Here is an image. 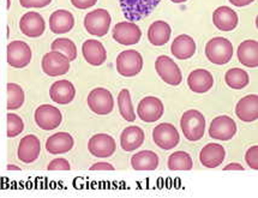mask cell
<instances>
[{
	"instance_id": "30bf717a",
	"label": "cell",
	"mask_w": 258,
	"mask_h": 198,
	"mask_svg": "<svg viewBox=\"0 0 258 198\" xmlns=\"http://www.w3.org/2000/svg\"><path fill=\"white\" fill-rule=\"evenodd\" d=\"M34 119H35L36 125L41 130L51 131L61 124L62 115L58 107L52 105H41L35 109Z\"/></svg>"
},
{
	"instance_id": "60d3db41",
	"label": "cell",
	"mask_w": 258,
	"mask_h": 198,
	"mask_svg": "<svg viewBox=\"0 0 258 198\" xmlns=\"http://www.w3.org/2000/svg\"><path fill=\"white\" fill-rule=\"evenodd\" d=\"M90 171H114V167L108 162H97L90 166Z\"/></svg>"
},
{
	"instance_id": "9a60e30c",
	"label": "cell",
	"mask_w": 258,
	"mask_h": 198,
	"mask_svg": "<svg viewBox=\"0 0 258 198\" xmlns=\"http://www.w3.org/2000/svg\"><path fill=\"white\" fill-rule=\"evenodd\" d=\"M165 112V107L160 99L154 96H147L137 106V115L141 120L146 122H154L161 119Z\"/></svg>"
},
{
	"instance_id": "8fae6325",
	"label": "cell",
	"mask_w": 258,
	"mask_h": 198,
	"mask_svg": "<svg viewBox=\"0 0 258 198\" xmlns=\"http://www.w3.org/2000/svg\"><path fill=\"white\" fill-rule=\"evenodd\" d=\"M112 36L115 42L124 46H132L140 42L142 31L135 22L125 21L116 23L112 30Z\"/></svg>"
},
{
	"instance_id": "4dcf8cb0",
	"label": "cell",
	"mask_w": 258,
	"mask_h": 198,
	"mask_svg": "<svg viewBox=\"0 0 258 198\" xmlns=\"http://www.w3.org/2000/svg\"><path fill=\"white\" fill-rule=\"evenodd\" d=\"M225 82L229 88L235 90H241L246 88L250 83V77L247 72L239 68H233L226 72Z\"/></svg>"
},
{
	"instance_id": "f6af8a7d",
	"label": "cell",
	"mask_w": 258,
	"mask_h": 198,
	"mask_svg": "<svg viewBox=\"0 0 258 198\" xmlns=\"http://www.w3.org/2000/svg\"><path fill=\"white\" fill-rule=\"evenodd\" d=\"M171 2L174 3V4H181V3L187 2V0H171Z\"/></svg>"
},
{
	"instance_id": "d6986e66",
	"label": "cell",
	"mask_w": 258,
	"mask_h": 198,
	"mask_svg": "<svg viewBox=\"0 0 258 198\" xmlns=\"http://www.w3.org/2000/svg\"><path fill=\"white\" fill-rule=\"evenodd\" d=\"M82 54L88 64L93 66H101L107 59L105 46L99 40H87L82 45Z\"/></svg>"
},
{
	"instance_id": "e575fe53",
	"label": "cell",
	"mask_w": 258,
	"mask_h": 198,
	"mask_svg": "<svg viewBox=\"0 0 258 198\" xmlns=\"http://www.w3.org/2000/svg\"><path fill=\"white\" fill-rule=\"evenodd\" d=\"M52 51H58L62 53V54L68 56V59L70 61H74L77 59V47L75 45V42L70 39H56L52 42L51 45Z\"/></svg>"
},
{
	"instance_id": "e0dca14e",
	"label": "cell",
	"mask_w": 258,
	"mask_h": 198,
	"mask_svg": "<svg viewBox=\"0 0 258 198\" xmlns=\"http://www.w3.org/2000/svg\"><path fill=\"white\" fill-rule=\"evenodd\" d=\"M40 153L41 143L35 135H28L20 141V146H18L17 150V156L20 161L27 163V165L35 162L39 159Z\"/></svg>"
},
{
	"instance_id": "52a82bcc",
	"label": "cell",
	"mask_w": 258,
	"mask_h": 198,
	"mask_svg": "<svg viewBox=\"0 0 258 198\" xmlns=\"http://www.w3.org/2000/svg\"><path fill=\"white\" fill-rule=\"evenodd\" d=\"M70 60L68 56L58 51H51L43 55L41 68L47 76L59 77L64 76L70 70Z\"/></svg>"
},
{
	"instance_id": "7a4b0ae2",
	"label": "cell",
	"mask_w": 258,
	"mask_h": 198,
	"mask_svg": "<svg viewBox=\"0 0 258 198\" xmlns=\"http://www.w3.org/2000/svg\"><path fill=\"white\" fill-rule=\"evenodd\" d=\"M162 0H119L122 15L130 22L141 21L154 11Z\"/></svg>"
},
{
	"instance_id": "83f0119b",
	"label": "cell",
	"mask_w": 258,
	"mask_h": 198,
	"mask_svg": "<svg viewBox=\"0 0 258 198\" xmlns=\"http://www.w3.org/2000/svg\"><path fill=\"white\" fill-rule=\"evenodd\" d=\"M75 27V17L70 11H54L49 17V29L54 34H66Z\"/></svg>"
},
{
	"instance_id": "484cf974",
	"label": "cell",
	"mask_w": 258,
	"mask_h": 198,
	"mask_svg": "<svg viewBox=\"0 0 258 198\" xmlns=\"http://www.w3.org/2000/svg\"><path fill=\"white\" fill-rule=\"evenodd\" d=\"M238 60L241 65L250 69L258 66V42L256 40H245L240 43L237 51Z\"/></svg>"
},
{
	"instance_id": "4316f807",
	"label": "cell",
	"mask_w": 258,
	"mask_h": 198,
	"mask_svg": "<svg viewBox=\"0 0 258 198\" xmlns=\"http://www.w3.org/2000/svg\"><path fill=\"white\" fill-rule=\"evenodd\" d=\"M146 135L138 126H127L120 135V146L125 152H134L144 143Z\"/></svg>"
},
{
	"instance_id": "9c48e42d",
	"label": "cell",
	"mask_w": 258,
	"mask_h": 198,
	"mask_svg": "<svg viewBox=\"0 0 258 198\" xmlns=\"http://www.w3.org/2000/svg\"><path fill=\"white\" fill-rule=\"evenodd\" d=\"M155 70L160 78L169 86H179L182 81V75L175 61L167 55H160L155 61Z\"/></svg>"
},
{
	"instance_id": "f546056e",
	"label": "cell",
	"mask_w": 258,
	"mask_h": 198,
	"mask_svg": "<svg viewBox=\"0 0 258 198\" xmlns=\"http://www.w3.org/2000/svg\"><path fill=\"white\" fill-rule=\"evenodd\" d=\"M131 166L135 171H155L159 166V156L152 150H142L132 156Z\"/></svg>"
},
{
	"instance_id": "d590c367",
	"label": "cell",
	"mask_w": 258,
	"mask_h": 198,
	"mask_svg": "<svg viewBox=\"0 0 258 198\" xmlns=\"http://www.w3.org/2000/svg\"><path fill=\"white\" fill-rule=\"evenodd\" d=\"M6 121H8V131L6 136L9 138H15L21 135L24 130V122L21 117H18L15 113H9L6 115Z\"/></svg>"
},
{
	"instance_id": "5b68a950",
	"label": "cell",
	"mask_w": 258,
	"mask_h": 198,
	"mask_svg": "<svg viewBox=\"0 0 258 198\" xmlns=\"http://www.w3.org/2000/svg\"><path fill=\"white\" fill-rule=\"evenodd\" d=\"M111 15L105 9H96V10L88 12L84 17V28L90 35L102 37L109 31L111 27Z\"/></svg>"
},
{
	"instance_id": "cb8c5ba5",
	"label": "cell",
	"mask_w": 258,
	"mask_h": 198,
	"mask_svg": "<svg viewBox=\"0 0 258 198\" xmlns=\"http://www.w3.org/2000/svg\"><path fill=\"white\" fill-rule=\"evenodd\" d=\"M187 86L194 93H207L214 86V77L209 71L204 70V69H197L188 75Z\"/></svg>"
},
{
	"instance_id": "4fadbf2b",
	"label": "cell",
	"mask_w": 258,
	"mask_h": 198,
	"mask_svg": "<svg viewBox=\"0 0 258 198\" xmlns=\"http://www.w3.org/2000/svg\"><path fill=\"white\" fill-rule=\"evenodd\" d=\"M88 150L93 156L100 159L111 158L116 150L114 138L107 134H97L88 142Z\"/></svg>"
},
{
	"instance_id": "ee69618b",
	"label": "cell",
	"mask_w": 258,
	"mask_h": 198,
	"mask_svg": "<svg viewBox=\"0 0 258 198\" xmlns=\"http://www.w3.org/2000/svg\"><path fill=\"white\" fill-rule=\"evenodd\" d=\"M6 169H8V171H21V168L17 167V166H15V165H8Z\"/></svg>"
},
{
	"instance_id": "1f68e13d",
	"label": "cell",
	"mask_w": 258,
	"mask_h": 198,
	"mask_svg": "<svg viewBox=\"0 0 258 198\" xmlns=\"http://www.w3.org/2000/svg\"><path fill=\"white\" fill-rule=\"evenodd\" d=\"M194 167V161L190 154L175 152L169 155L168 168L171 171H190Z\"/></svg>"
},
{
	"instance_id": "f35d334b",
	"label": "cell",
	"mask_w": 258,
	"mask_h": 198,
	"mask_svg": "<svg viewBox=\"0 0 258 198\" xmlns=\"http://www.w3.org/2000/svg\"><path fill=\"white\" fill-rule=\"evenodd\" d=\"M52 0H20V4L26 9H42L51 4Z\"/></svg>"
},
{
	"instance_id": "d4e9b609",
	"label": "cell",
	"mask_w": 258,
	"mask_h": 198,
	"mask_svg": "<svg viewBox=\"0 0 258 198\" xmlns=\"http://www.w3.org/2000/svg\"><path fill=\"white\" fill-rule=\"evenodd\" d=\"M171 52L173 56H175L177 59L186 60L196 53V42L190 35L182 34V35H179L173 40Z\"/></svg>"
},
{
	"instance_id": "74e56055",
	"label": "cell",
	"mask_w": 258,
	"mask_h": 198,
	"mask_svg": "<svg viewBox=\"0 0 258 198\" xmlns=\"http://www.w3.org/2000/svg\"><path fill=\"white\" fill-rule=\"evenodd\" d=\"M70 162L64 158L52 160V161L49 162V165L47 166V169H48V171H70Z\"/></svg>"
},
{
	"instance_id": "8d00e7d4",
	"label": "cell",
	"mask_w": 258,
	"mask_h": 198,
	"mask_svg": "<svg viewBox=\"0 0 258 198\" xmlns=\"http://www.w3.org/2000/svg\"><path fill=\"white\" fill-rule=\"evenodd\" d=\"M245 161L248 167L257 171L258 169V146H252L245 154Z\"/></svg>"
},
{
	"instance_id": "f1b7e54d",
	"label": "cell",
	"mask_w": 258,
	"mask_h": 198,
	"mask_svg": "<svg viewBox=\"0 0 258 198\" xmlns=\"http://www.w3.org/2000/svg\"><path fill=\"white\" fill-rule=\"evenodd\" d=\"M171 26L165 21H156L148 29V40L152 45L160 47L166 45L171 39Z\"/></svg>"
},
{
	"instance_id": "6da1fadb",
	"label": "cell",
	"mask_w": 258,
	"mask_h": 198,
	"mask_svg": "<svg viewBox=\"0 0 258 198\" xmlns=\"http://www.w3.org/2000/svg\"><path fill=\"white\" fill-rule=\"evenodd\" d=\"M180 128L188 141H200L206 132V118L197 109H188L180 118Z\"/></svg>"
},
{
	"instance_id": "ba28073f",
	"label": "cell",
	"mask_w": 258,
	"mask_h": 198,
	"mask_svg": "<svg viewBox=\"0 0 258 198\" xmlns=\"http://www.w3.org/2000/svg\"><path fill=\"white\" fill-rule=\"evenodd\" d=\"M9 65L15 69H23L31 61V48L27 42L21 40L12 41L6 48Z\"/></svg>"
},
{
	"instance_id": "7bdbcfd3",
	"label": "cell",
	"mask_w": 258,
	"mask_h": 198,
	"mask_svg": "<svg viewBox=\"0 0 258 198\" xmlns=\"http://www.w3.org/2000/svg\"><path fill=\"white\" fill-rule=\"evenodd\" d=\"M254 0H229L232 5L237 6V8H241V6H246L250 5L251 3H253Z\"/></svg>"
},
{
	"instance_id": "8992f818",
	"label": "cell",
	"mask_w": 258,
	"mask_h": 198,
	"mask_svg": "<svg viewBox=\"0 0 258 198\" xmlns=\"http://www.w3.org/2000/svg\"><path fill=\"white\" fill-rule=\"evenodd\" d=\"M88 107L97 115L109 114L114 108V99L106 88H95L89 93L87 99Z\"/></svg>"
},
{
	"instance_id": "b9f144b4",
	"label": "cell",
	"mask_w": 258,
	"mask_h": 198,
	"mask_svg": "<svg viewBox=\"0 0 258 198\" xmlns=\"http://www.w3.org/2000/svg\"><path fill=\"white\" fill-rule=\"evenodd\" d=\"M223 171H244V167L240 165V163L233 162L226 166V167L223 168Z\"/></svg>"
},
{
	"instance_id": "3957f363",
	"label": "cell",
	"mask_w": 258,
	"mask_h": 198,
	"mask_svg": "<svg viewBox=\"0 0 258 198\" xmlns=\"http://www.w3.org/2000/svg\"><path fill=\"white\" fill-rule=\"evenodd\" d=\"M206 55L215 65H225L233 56V45L225 37H214L206 45Z\"/></svg>"
},
{
	"instance_id": "277c9868",
	"label": "cell",
	"mask_w": 258,
	"mask_h": 198,
	"mask_svg": "<svg viewBox=\"0 0 258 198\" xmlns=\"http://www.w3.org/2000/svg\"><path fill=\"white\" fill-rule=\"evenodd\" d=\"M116 71L122 77H135L143 69V56L135 49L122 51L116 56Z\"/></svg>"
},
{
	"instance_id": "d6a6232c",
	"label": "cell",
	"mask_w": 258,
	"mask_h": 198,
	"mask_svg": "<svg viewBox=\"0 0 258 198\" xmlns=\"http://www.w3.org/2000/svg\"><path fill=\"white\" fill-rule=\"evenodd\" d=\"M6 93H8V102H6V108L9 111H16L21 108L24 103V92L21 86L17 83H9L6 87Z\"/></svg>"
},
{
	"instance_id": "ab89813d",
	"label": "cell",
	"mask_w": 258,
	"mask_h": 198,
	"mask_svg": "<svg viewBox=\"0 0 258 198\" xmlns=\"http://www.w3.org/2000/svg\"><path fill=\"white\" fill-rule=\"evenodd\" d=\"M97 3V0H71V4L80 10H87V9L93 8Z\"/></svg>"
},
{
	"instance_id": "7c38bea8",
	"label": "cell",
	"mask_w": 258,
	"mask_h": 198,
	"mask_svg": "<svg viewBox=\"0 0 258 198\" xmlns=\"http://www.w3.org/2000/svg\"><path fill=\"white\" fill-rule=\"evenodd\" d=\"M154 143L163 150H171L180 142V136L174 125L162 122L155 126L153 131Z\"/></svg>"
},
{
	"instance_id": "ffe728a7",
	"label": "cell",
	"mask_w": 258,
	"mask_h": 198,
	"mask_svg": "<svg viewBox=\"0 0 258 198\" xmlns=\"http://www.w3.org/2000/svg\"><path fill=\"white\" fill-rule=\"evenodd\" d=\"M226 158V150L218 143H209L202 148L200 153V161L204 167L216 168Z\"/></svg>"
},
{
	"instance_id": "2e32d148",
	"label": "cell",
	"mask_w": 258,
	"mask_h": 198,
	"mask_svg": "<svg viewBox=\"0 0 258 198\" xmlns=\"http://www.w3.org/2000/svg\"><path fill=\"white\" fill-rule=\"evenodd\" d=\"M20 30L23 35L28 37H40L45 33L46 23L43 17L39 12L29 11L22 16L20 21Z\"/></svg>"
},
{
	"instance_id": "603a6c76",
	"label": "cell",
	"mask_w": 258,
	"mask_h": 198,
	"mask_svg": "<svg viewBox=\"0 0 258 198\" xmlns=\"http://www.w3.org/2000/svg\"><path fill=\"white\" fill-rule=\"evenodd\" d=\"M238 15L228 6H220L213 14L214 26L221 31L234 30L238 26Z\"/></svg>"
},
{
	"instance_id": "7402d4cb",
	"label": "cell",
	"mask_w": 258,
	"mask_h": 198,
	"mask_svg": "<svg viewBox=\"0 0 258 198\" xmlns=\"http://www.w3.org/2000/svg\"><path fill=\"white\" fill-rule=\"evenodd\" d=\"M75 146V141L68 132H58L46 141V150L52 155H62L69 153Z\"/></svg>"
},
{
	"instance_id": "44dd1931",
	"label": "cell",
	"mask_w": 258,
	"mask_h": 198,
	"mask_svg": "<svg viewBox=\"0 0 258 198\" xmlns=\"http://www.w3.org/2000/svg\"><path fill=\"white\" fill-rule=\"evenodd\" d=\"M235 114L241 121L251 122L258 119V96L256 94L244 96L235 106Z\"/></svg>"
},
{
	"instance_id": "836d02e7",
	"label": "cell",
	"mask_w": 258,
	"mask_h": 198,
	"mask_svg": "<svg viewBox=\"0 0 258 198\" xmlns=\"http://www.w3.org/2000/svg\"><path fill=\"white\" fill-rule=\"evenodd\" d=\"M118 107L120 115L126 121H135L136 120V114H135L134 106H132L131 95L127 89H122L118 95Z\"/></svg>"
},
{
	"instance_id": "5bb4252c",
	"label": "cell",
	"mask_w": 258,
	"mask_h": 198,
	"mask_svg": "<svg viewBox=\"0 0 258 198\" xmlns=\"http://www.w3.org/2000/svg\"><path fill=\"white\" fill-rule=\"evenodd\" d=\"M237 134V124L231 117L220 115L214 118L209 126V136L218 141H229Z\"/></svg>"
},
{
	"instance_id": "ac0fdd59",
	"label": "cell",
	"mask_w": 258,
	"mask_h": 198,
	"mask_svg": "<svg viewBox=\"0 0 258 198\" xmlns=\"http://www.w3.org/2000/svg\"><path fill=\"white\" fill-rule=\"evenodd\" d=\"M49 96H51L52 101L58 105H68L74 101L75 96H76V88L68 80L56 81L49 89Z\"/></svg>"
}]
</instances>
